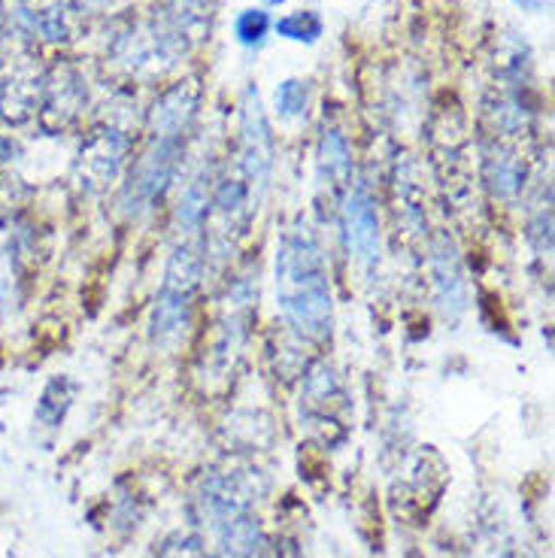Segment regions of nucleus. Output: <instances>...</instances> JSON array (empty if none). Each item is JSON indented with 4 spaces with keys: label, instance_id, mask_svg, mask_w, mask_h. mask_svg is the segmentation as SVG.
Listing matches in <instances>:
<instances>
[{
    "label": "nucleus",
    "instance_id": "16",
    "mask_svg": "<svg viewBox=\"0 0 555 558\" xmlns=\"http://www.w3.org/2000/svg\"><path fill=\"white\" fill-rule=\"evenodd\" d=\"M516 7H522L526 13H541L543 0H516Z\"/></svg>",
    "mask_w": 555,
    "mask_h": 558
},
{
    "label": "nucleus",
    "instance_id": "6",
    "mask_svg": "<svg viewBox=\"0 0 555 558\" xmlns=\"http://www.w3.org/2000/svg\"><path fill=\"white\" fill-rule=\"evenodd\" d=\"M189 325H192V294L161 289L153 307V322H149L155 347H177L189 331Z\"/></svg>",
    "mask_w": 555,
    "mask_h": 558
},
{
    "label": "nucleus",
    "instance_id": "4",
    "mask_svg": "<svg viewBox=\"0 0 555 558\" xmlns=\"http://www.w3.org/2000/svg\"><path fill=\"white\" fill-rule=\"evenodd\" d=\"M343 228H347L349 255L361 267L379 265V252H383V246H379V216H376V204L367 192V185H355L347 195Z\"/></svg>",
    "mask_w": 555,
    "mask_h": 558
},
{
    "label": "nucleus",
    "instance_id": "3",
    "mask_svg": "<svg viewBox=\"0 0 555 558\" xmlns=\"http://www.w3.org/2000/svg\"><path fill=\"white\" fill-rule=\"evenodd\" d=\"M240 161H243L246 185L252 192L258 189L262 197L274 177V134L255 88H246L240 104Z\"/></svg>",
    "mask_w": 555,
    "mask_h": 558
},
{
    "label": "nucleus",
    "instance_id": "10",
    "mask_svg": "<svg viewBox=\"0 0 555 558\" xmlns=\"http://www.w3.org/2000/svg\"><path fill=\"white\" fill-rule=\"evenodd\" d=\"M209 185L207 177L204 173H197L192 180L182 185V195L180 204H177V222L185 228V231H195L201 225L207 222V213H209Z\"/></svg>",
    "mask_w": 555,
    "mask_h": 558
},
{
    "label": "nucleus",
    "instance_id": "15",
    "mask_svg": "<svg viewBox=\"0 0 555 558\" xmlns=\"http://www.w3.org/2000/svg\"><path fill=\"white\" fill-rule=\"evenodd\" d=\"M270 28H274V22H270V15L264 13V10H243L234 19L237 40L243 43V46H250V49L262 46Z\"/></svg>",
    "mask_w": 555,
    "mask_h": 558
},
{
    "label": "nucleus",
    "instance_id": "14",
    "mask_svg": "<svg viewBox=\"0 0 555 558\" xmlns=\"http://www.w3.org/2000/svg\"><path fill=\"white\" fill-rule=\"evenodd\" d=\"M488 173H492V189H495V195L504 197V201L516 197L519 185H522V168H519V161H516L514 155H495V158L488 161Z\"/></svg>",
    "mask_w": 555,
    "mask_h": 558
},
{
    "label": "nucleus",
    "instance_id": "11",
    "mask_svg": "<svg viewBox=\"0 0 555 558\" xmlns=\"http://www.w3.org/2000/svg\"><path fill=\"white\" fill-rule=\"evenodd\" d=\"M70 398H73V386L64 377H56L46 389H43L40 404H37V418L46 428H58L61 418L68 413Z\"/></svg>",
    "mask_w": 555,
    "mask_h": 558
},
{
    "label": "nucleus",
    "instance_id": "17",
    "mask_svg": "<svg viewBox=\"0 0 555 558\" xmlns=\"http://www.w3.org/2000/svg\"><path fill=\"white\" fill-rule=\"evenodd\" d=\"M264 3H270V7H282L286 0H264Z\"/></svg>",
    "mask_w": 555,
    "mask_h": 558
},
{
    "label": "nucleus",
    "instance_id": "8",
    "mask_svg": "<svg viewBox=\"0 0 555 558\" xmlns=\"http://www.w3.org/2000/svg\"><path fill=\"white\" fill-rule=\"evenodd\" d=\"M201 274H204V258L197 255L195 246L182 243L173 250L170 262H167L165 270V286L161 289H173V292L195 294L197 282H201Z\"/></svg>",
    "mask_w": 555,
    "mask_h": 558
},
{
    "label": "nucleus",
    "instance_id": "5",
    "mask_svg": "<svg viewBox=\"0 0 555 558\" xmlns=\"http://www.w3.org/2000/svg\"><path fill=\"white\" fill-rule=\"evenodd\" d=\"M431 274L437 289V304L449 322H458L468 310V286L461 277V262L449 238H437L431 243Z\"/></svg>",
    "mask_w": 555,
    "mask_h": 558
},
{
    "label": "nucleus",
    "instance_id": "9",
    "mask_svg": "<svg viewBox=\"0 0 555 558\" xmlns=\"http://www.w3.org/2000/svg\"><path fill=\"white\" fill-rule=\"evenodd\" d=\"M319 173L334 185H343L352 173V153L340 131H325L319 143Z\"/></svg>",
    "mask_w": 555,
    "mask_h": 558
},
{
    "label": "nucleus",
    "instance_id": "13",
    "mask_svg": "<svg viewBox=\"0 0 555 558\" xmlns=\"http://www.w3.org/2000/svg\"><path fill=\"white\" fill-rule=\"evenodd\" d=\"M274 107H277L279 119H298L304 116L310 107V83L304 80H282L274 95Z\"/></svg>",
    "mask_w": 555,
    "mask_h": 558
},
{
    "label": "nucleus",
    "instance_id": "12",
    "mask_svg": "<svg viewBox=\"0 0 555 558\" xmlns=\"http://www.w3.org/2000/svg\"><path fill=\"white\" fill-rule=\"evenodd\" d=\"M277 34L279 37H286V40H294V43H316L322 37V25L319 13H313V10H301V13H292V15H282L277 25Z\"/></svg>",
    "mask_w": 555,
    "mask_h": 558
},
{
    "label": "nucleus",
    "instance_id": "7",
    "mask_svg": "<svg viewBox=\"0 0 555 558\" xmlns=\"http://www.w3.org/2000/svg\"><path fill=\"white\" fill-rule=\"evenodd\" d=\"M192 85V83H189ZM189 85L170 88L153 110V137H185V131L195 119L197 92Z\"/></svg>",
    "mask_w": 555,
    "mask_h": 558
},
{
    "label": "nucleus",
    "instance_id": "1",
    "mask_svg": "<svg viewBox=\"0 0 555 558\" xmlns=\"http://www.w3.org/2000/svg\"><path fill=\"white\" fill-rule=\"evenodd\" d=\"M277 310L298 335L325 340L334 325L328 265L306 225L286 231L277 246Z\"/></svg>",
    "mask_w": 555,
    "mask_h": 558
},
{
    "label": "nucleus",
    "instance_id": "2",
    "mask_svg": "<svg viewBox=\"0 0 555 558\" xmlns=\"http://www.w3.org/2000/svg\"><path fill=\"white\" fill-rule=\"evenodd\" d=\"M182 155V137H153L149 149L140 155L137 165L122 189V207L125 213H143L165 195L167 185L177 177Z\"/></svg>",
    "mask_w": 555,
    "mask_h": 558
}]
</instances>
